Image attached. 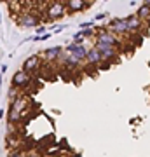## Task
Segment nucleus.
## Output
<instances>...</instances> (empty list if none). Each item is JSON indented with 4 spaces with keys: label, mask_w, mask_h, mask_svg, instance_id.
I'll use <instances>...</instances> for the list:
<instances>
[{
    "label": "nucleus",
    "mask_w": 150,
    "mask_h": 157,
    "mask_svg": "<svg viewBox=\"0 0 150 157\" xmlns=\"http://www.w3.org/2000/svg\"><path fill=\"white\" fill-rule=\"evenodd\" d=\"M65 52H70V54H73V56L79 59V61L82 63V61H86V59H87L89 49L86 47V45H79V44H75V42H72V44H68L67 47H65Z\"/></svg>",
    "instance_id": "nucleus-3"
},
{
    "label": "nucleus",
    "mask_w": 150,
    "mask_h": 157,
    "mask_svg": "<svg viewBox=\"0 0 150 157\" xmlns=\"http://www.w3.org/2000/svg\"><path fill=\"white\" fill-rule=\"evenodd\" d=\"M84 2H86V4H87V6H91V4H93V2H94V0H84Z\"/></svg>",
    "instance_id": "nucleus-25"
},
{
    "label": "nucleus",
    "mask_w": 150,
    "mask_h": 157,
    "mask_svg": "<svg viewBox=\"0 0 150 157\" xmlns=\"http://www.w3.org/2000/svg\"><path fill=\"white\" fill-rule=\"evenodd\" d=\"M86 61L91 63V65H98V63L103 61V58H101L100 51L96 49V47H91V49H89V52H87V59H86Z\"/></svg>",
    "instance_id": "nucleus-13"
},
{
    "label": "nucleus",
    "mask_w": 150,
    "mask_h": 157,
    "mask_svg": "<svg viewBox=\"0 0 150 157\" xmlns=\"http://www.w3.org/2000/svg\"><path fill=\"white\" fill-rule=\"evenodd\" d=\"M94 47L100 51L103 61H112L117 56V47H113V45H105V44H100V42H94Z\"/></svg>",
    "instance_id": "nucleus-5"
},
{
    "label": "nucleus",
    "mask_w": 150,
    "mask_h": 157,
    "mask_svg": "<svg viewBox=\"0 0 150 157\" xmlns=\"http://www.w3.org/2000/svg\"><path fill=\"white\" fill-rule=\"evenodd\" d=\"M25 107H26V100H25L23 96H19V98H16L14 101H11V105H9V110H16V112L23 113Z\"/></svg>",
    "instance_id": "nucleus-14"
},
{
    "label": "nucleus",
    "mask_w": 150,
    "mask_h": 157,
    "mask_svg": "<svg viewBox=\"0 0 150 157\" xmlns=\"http://www.w3.org/2000/svg\"><path fill=\"white\" fill-rule=\"evenodd\" d=\"M60 61L68 68H79L80 67V61H79L73 54H70V52H61V54H60Z\"/></svg>",
    "instance_id": "nucleus-11"
},
{
    "label": "nucleus",
    "mask_w": 150,
    "mask_h": 157,
    "mask_svg": "<svg viewBox=\"0 0 150 157\" xmlns=\"http://www.w3.org/2000/svg\"><path fill=\"white\" fill-rule=\"evenodd\" d=\"M0 72H2V73H6V72H7V65H6V63L2 65V68H0Z\"/></svg>",
    "instance_id": "nucleus-22"
},
{
    "label": "nucleus",
    "mask_w": 150,
    "mask_h": 157,
    "mask_svg": "<svg viewBox=\"0 0 150 157\" xmlns=\"http://www.w3.org/2000/svg\"><path fill=\"white\" fill-rule=\"evenodd\" d=\"M21 115H23V113L16 112V110H9V115H7V121H9L11 124H14V122H19V121H21Z\"/></svg>",
    "instance_id": "nucleus-16"
},
{
    "label": "nucleus",
    "mask_w": 150,
    "mask_h": 157,
    "mask_svg": "<svg viewBox=\"0 0 150 157\" xmlns=\"http://www.w3.org/2000/svg\"><path fill=\"white\" fill-rule=\"evenodd\" d=\"M11 157H28V155H26V154H23L21 150H14L11 154Z\"/></svg>",
    "instance_id": "nucleus-19"
},
{
    "label": "nucleus",
    "mask_w": 150,
    "mask_h": 157,
    "mask_svg": "<svg viewBox=\"0 0 150 157\" xmlns=\"http://www.w3.org/2000/svg\"><path fill=\"white\" fill-rule=\"evenodd\" d=\"M106 17V12H100V14H98V16H96V19H98V21H100V19H105Z\"/></svg>",
    "instance_id": "nucleus-21"
},
{
    "label": "nucleus",
    "mask_w": 150,
    "mask_h": 157,
    "mask_svg": "<svg viewBox=\"0 0 150 157\" xmlns=\"http://www.w3.org/2000/svg\"><path fill=\"white\" fill-rule=\"evenodd\" d=\"M63 30H65V26H58V28L54 30V33H60V32H63Z\"/></svg>",
    "instance_id": "nucleus-23"
},
{
    "label": "nucleus",
    "mask_w": 150,
    "mask_h": 157,
    "mask_svg": "<svg viewBox=\"0 0 150 157\" xmlns=\"http://www.w3.org/2000/svg\"><path fill=\"white\" fill-rule=\"evenodd\" d=\"M126 19H128V33H138L143 26V21L136 14H129Z\"/></svg>",
    "instance_id": "nucleus-8"
},
{
    "label": "nucleus",
    "mask_w": 150,
    "mask_h": 157,
    "mask_svg": "<svg viewBox=\"0 0 150 157\" xmlns=\"http://www.w3.org/2000/svg\"><path fill=\"white\" fill-rule=\"evenodd\" d=\"M108 30L112 33H115L117 37L128 33V19L126 17H113L110 23H108Z\"/></svg>",
    "instance_id": "nucleus-2"
},
{
    "label": "nucleus",
    "mask_w": 150,
    "mask_h": 157,
    "mask_svg": "<svg viewBox=\"0 0 150 157\" xmlns=\"http://www.w3.org/2000/svg\"><path fill=\"white\" fill-rule=\"evenodd\" d=\"M63 52V49L60 47V45H54V47H49V49H45L44 52H42V59H45V61H54V59H60V54Z\"/></svg>",
    "instance_id": "nucleus-10"
},
{
    "label": "nucleus",
    "mask_w": 150,
    "mask_h": 157,
    "mask_svg": "<svg viewBox=\"0 0 150 157\" xmlns=\"http://www.w3.org/2000/svg\"><path fill=\"white\" fill-rule=\"evenodd\" d=\"M87 4L84 0H67V9L70 12H80L84 9H87Z\"/></svg>",
    "instance_id": "nucleus-12"
},
{
    "label": "nucleus",
    "mask_w": 150,
    "mask_h": 157,
    "mask_svg": "<svg viewBox=\"0 0 150 157\" xmlns=\"http://www.w3.org/2000/svg\"><path fill=\"white\" fill-rule=\"evenodd\" d=\"M28 157H40L37 152H32V154H28Z\"/></svg>",
    "instance_id": "nucleus-24"
},
{
    "label": "nucleus",
    "mask_w": 150,
    "mask_h": 157,
    "mask_svg": "<svg viewBox=\"0 0 150 157\" xmlns=\"http://www.w3.org/2000/svg\"><path fill=\"white\" fill-rule=\"evenodd\" d=\"M73 42L79 45H84V42H86V39L82 37V32H77V33L73 35Z\"/></svg>",
    "instance_id": "nucleus-17"
},
{
    "label": "nucleus",
    "mask_w": 150,
    "mask_h": 157,
    "mask_svg": "<svg viewBox=\"0 0 150 157\" xmlns=\"http://www.w3.org/2000/svg\"><path fill=\"white\" fill-rule=\"evenodd\" d=\"M39 67H40V56L33 54V56H30V58H26V59H25L21 70H25V72L30 73V72H35Z\"/></svg>",
    "instance_id": "nucleus-9"
},
{
    "label": "nucleus",
    "mask_w": 150,
    "mask_h": 157,
    "mask_svg": "<svg viewBox=\"0 0 150 157\" xmlns=\"http://www.w3.org/2000/svg\"><path fill=\"white\" fill-rule=\"evenodd\" d=\"M143 4H145V6H148V7H150V0H145Z\"/></svg>",
    "instance_id": "nucleus-26"
},
{
    "label": "nucleus",
    "mask_w": 150,
    "mask_h": 157,
    "mask_svg": "<svg viewBox=\"0 0 150 157\" xmlns=\"http://www.w3.org/2000/svg\"><path fill=\"white\" fill-rule=\"evenodd\" d=\"M136 16L141 19V21H150V7L148 6H140L138 11H136Z\"/></svg>",
    "instance_id": "nucleus-15"
},
{
    "label": "nucleus",
    "mask_w": 150,
    "mask_h": 157,
    "mask_svg": "<svg viewBox=\"0 0 150 157\" xmlns=\"http://www.w3.org/2000/svg\"><path fill=\"white\" fill-rule=\"evenodd\" d=\"M30 82H32V78H30V73L25 72V70H17V72L12 75V86H14V87H17V89H21V87H26Z\"/></svg>",
    "instance_id": "nucleus-6"
},
{
    "label": "nucleus",
    "mask_w": 150,
    "mask_h": 157,
    "mask_svg": "<svg viewBox=\"0 0 150 157\" xmlns=\"http://www.w3.org/2000/svg\"><path fill=\"white\" fill-rule=\"evenodd\" d=\"M58 157H61V155H58Z\"/></svg>",
    "instance_id": "nucleus-27"
},
{
    "label": "nucleus",
    "mask_w": 150,
    "mask_h": 157,
    "mask_svg": "<svg viewBox=\"0 0 150 157\" xmlns=\"http://www.w3.org/2000/svg\"><path fill=\"white\" fill-rule=\"evenodd\" d=\"M79 28H80V30L94 28V23H93V21H86V23H80V25H79Z\"/></svg>",
    "instance_id": "nucleus-18"
},
{
    "label": "nucleus",
    "mask_w": 150,
    "mask_h": 157,
    "mask_svg": "<svg viewBox=\"0 0 150 157\" xmlns=\"http://www.w3.org/2000/svg\"><path fill=\"white\" fill-rule=\"evenodd\" d=\"M94 42H100V44H105V45H113V47L121 45V40H119V37H117L115 33H112L108 28H98Z\"/></svg>",
    "instance_id": "nucleus-1"
},
{
    "label": "nucleus",
    "mask_w": 150,
    "mask_h": 157,
    "mask_svg": "<svg viewBox=\"0 0 150 157\" xmlns=\"http://www.w3.org/2000/svg\"><path fill=\"white\" fill-rule=\"evenodd\" d=\"M47 32H45V26H39L37 28V35H45Z\"/></svg>",
    "instance_id": "nucleus-20"
},
{
    "label": "nucleus",
    "mask_w": 150,
    "mask_h": 157,
    "mask_svg": "<svg viewBox=\"0 0 150 157\" xmlns=\"http://www.w3.org/2000/svg\"><path fill=\"white\" fill-rule=\"evenodd\" d=\"M67 11V4H63V2H54V4H51L49 9H47V17H49L51 21H56V19H60V17L65 14Z\"/></svg>",
    "instance_id": "nucleus-4"
},
{
    "label": "nucleus",
    "mask_w": 150,
    "mask_h": 157,
    "mask_svg": "<svg viewBox=\"0 0 150 157\" xmlns=\"http://www.w3.org/2000/svg\"><path fill=\"white\" fill-rule=\"evenodd\" d=\"M17 25H19L21 28H35V26H39V17L33 16V14H30V12H25V14L17 19Z\"/></svg>",
    "instance_id": "nucleus-7"
}]
</instances>
